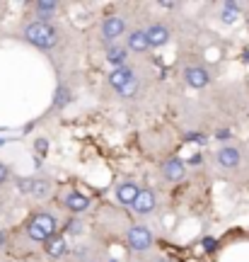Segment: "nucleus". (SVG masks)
Returning <instances> with one entry per match:
<instances>
[{
	"label": "nucleus",
	"mask_w": 249,
	"mask_h": 262,
	"mask_svg": "<svg viewBox=\"0 0 249 262\" xmlns=\"http://www.w3.org/2000/svg\"><path fill=\"white\" fill-rule=\"evenodd\" d=\"M22 37H24V41L32 44V47L41 49V51H51L54 47H58V41H61V32H58V27L51 25V22L32 19L29 25H24Z\"/></svg>",
	"instance_id": "f257e3e1"
},
{
	"label": "nucleus",
	"mask_w": 249,
	"mask_h": 262,
	"mask_svg": "<svg viewBox=\"0 0 249 262\" xmlns=\"http://www.w3.org/2000/svg\"><path fill=\"white\" fill-rule=\"evenodd\" d=\"M56 235H58V221H56V216L48 214V211H39L37 216H32V221L27 224V238L32 243L46 245Z\"/></svg>",
	"instance_id": "f03ea898"
},
{
	"label": "nucleus",
	"mask_w": 249,
	"mask_h": 262,
	"mask_svg": "<svg viewBox=\"0 0 249 262\" xmlns=\"http://www.w3.org/2000/svg\"><path fill=\"white\" fill-rule=\"evenodd\" d=\"M129 34V25H126V17L123 15H109V17L102 22L99 29V39L111 47V44H119V37Z\"/></svg>",
	"instance_id": "7ed1b4c3"
},
{
	"label": "nucleus",
	"mask_w": 249,
	"mask_h": 262,
	"mask_svg": "<svg viewBox=\"0 0 249 262\" xmlns=\"http://www.w3.org/2000/svg\"><path fill=\"white\" fill-rule=\"evenodd\" d=\"M126 243L133 253H148L153 248V233L145 224H133L126 231Z\"/></svg>",
	"instance_id": "20e7f679"
},
{
	"label": "nucleus",
	"mask_w": 249,
	"mask_h": 262,
	"mask_svg": "<svg viewBox=\"0 0 249 262\" xmlns=\"http://www.w3.org/2000/svg\"><path fill=\"white\" fill-rule=\"evenodd\" d=\"M131 209H133V214L138 216V219H145V216H150L157 209V194L148 187L140 189V194L136 196V202H133Z\"/></svg>",
	"instance_id": "39448f33"
},
{
	"label": "nucleus",
	"mask_w": 249,
	"mask_h": 262,
	"mask_svg": "<svg viewBox=\"0 0 249 262\" xmlns=\"http://www.w3.org/2000/svg\"><path fill=\"white\" fill-rule=\"evenodd\" d=\"M182 75H184V83L189 88H194V90H203L211 83V71L206 66H186Z\"/></svg>",
	"instance_id": "423d86ee"
},
{
	"label": "nucleus",
	"mask_w": 249,
	"mask_h": 262,
	"mask_svg": "<svg viewBox=\"0 0 249 262\" xmlns=\"http://www.w3.org/2000/svg\"><path fill=\"white\" fill-rule=\"evenodd\" d=\"M215 163L220 165L222 170H235L240 168L242 163V150L237 146H220L215 150Z\"/></svg>",
	"instance_id": "0eeeda50"
},
{
	"label": "nucleus",
	"mask_w": 249,
	"mask_h": 262,
	"mask_svg": "<svg viewBox=\"0 0 249 262\" xmlns=\"http://www.w3.org/2000/svg\"><path fill=\"white\" fill-rule=\"evenodd\" d=\"M160 172H162V178H165L167 182H182V180L186 178V163L182 158L172 156V158H167L165 163H162Z\"/></svg>",
	"instance_id": "6e6552de"
},
{
	"label": "nucleus",
	"mask_w": 249,
	"mask_h": 262,
	"mask_svg": "<svg viewBox=\"0 0 249 262\" xmlns=\"http://www.w3.org/2000/svg\"><path fill=\"white\" fill-rule=\"evenodd\" d=\"M123 47L129 49V54H145V51H150V41L145 29H131L126 34V44Z\"/></svg>",
	"instance_id": "1a4fd4ad"
},
{
	"label": "nucleus",
	"mask_w": 249,
	"mask_h": 262,
	"mask_svg": "<svg viewBox=\"0 0 249 262\" xmlns=\"http://www.w3.org/2000/svg\"><path fill=\"white\" fill-rule=\"evenodd\" d=\"M140 189L136 182H131V180H126V182H121V185H116V189H114V199L119 202L121 206H133V202H136V196L140 194Z\"/></svg>",
	"instance_id": "9d476101"
},
{
	"label": "nucleus",
	"mask_w": 249,
	"mask_h": 262,
	"mask_svg": "<svg viewBox=\"0 0 249 262\" xmlns=\"http://www.w3.org/2000/svg\"><path fill=\"white\" fill-rule=\"evenodd\" d=\"M145 34H148V41H150V49H162L165 44H169V39H172V32L162 25V22H155V25H150L145 29Z\"/></svg>",
	"instance_id": "9b49d317"
},
{
	"label": "nucleus",
	"mask_w": 249,
	"mask_h": 262,
	"mask_svg": "<svg viewBox=\"0 0 249 262\" xmlns=\"http://www.w3.org/2000/svg\"><path fill=\"white\" fill-rule=\"evenodd\" d=\"M63 204L73 216H80V214H85V211L90 209L92 202H90V196L83 194V192H68L65 199H63Z\"/></svg>",
	"instance_id": "f8f14e48"
},
{
	"label": "nucleus",
	"mask_w": 249,
	"mask_h": 262,
	"mask_svg": "<svg viewBox=\"0 0 249 262\" xmlns=\"http://www.w3.org/2000/svg\"><path fill=\"white\" fill-rule=\"evenodd\" d=\"M58 10H61V5H58L56 0H37V3H34L37 19H41V22H51V17L58 15Z\"/></svg>",
	"instance_id": "ddd939ff"
},
{
	"label": "nucleus",
	"mask_w": 249,
	"mask_h": 262,
	"mask_svg": "<svg viewBox=\"0 0 249 262\" xmlns=\"http://www.w3.org/2000/svg\"><path fill=\"white\" fill-rule=\"evenodd\" d=\"M129 49L123 44H111L107 47V63L114 66V68H121V66H129Z\"/></svg>",
	"instance_id": "4468645a"
},
{
	"label": "nucleus",
	"mask_w": 249,
	"mask_h": 262,
	"mask_svg": "<svg viewBox=\"0 0 249 262\" xmlns=\"http://www.w3.org/2000/svg\"><path fill=\"white\" fill-rule=\"evenodd\" d=\"M133 78H136L133 68H131V66H121V68H114L109 73V85L114 90H119V88H123L126 83H131Z\"/></svg>",
	"instance_id": "2eb2a0df"
},
{
	"label": "nucleus",
	"mask_w": 249,
	"mask_h": 262,
	"mask_svg": "<svg viewBox=\"0 0 249 262\" xmlns=\"http://www.w3.org/2000/svg\"><path fill=\"white\" fill-rule=\"evenodd\" d=\"M237 19H240V3H232V0L222 3V8H220V22L222 25H235Z\"/></svg>",
	"instance_id": "dca6fc26"
},
{
	"label": "nucleus",
	"mask_w": 249,
	"mask_h": 262,
	"mask_svg": "<svg viewBox=\"0 0 249 262\" xmlns=\"http://www.w3.org/2000/svg\"><path fill=\"white\" fill-rule=\"evenodd\" d=\"M46 255L48 257H63L65 250H68V243H65V238L63 235H56V238H51L46 245Z\"/></svg>",
	"instance_id": "f3484780"
},
{
	"label": "nucleus",
	"mask_w": 249,
	"mask_h": 262,
	"mask_svg": "<svg viewBox=\"0 0 249 262\" xmlns=\"http://www.w3.org/2000/svg\"><path fill=\"white\" fill-rule=\"evenodd\" d=\"M29 194L37 196V199L48 196L51 194V182H48L46 178H32V192H29Z\"/></svg>",
	"instance_id": "a211bd4d"
},
{
	"label": "nucleus",
	"mask_w": 249,
	"mask_h": 262,
	"mask_svg": "<svg viewBox=\"0 0 249 262\" xmlns=\"http://www.w3.org/2000/svg\"><path fill=\"white\" fill-rule=\"evenodd\" d=\"M140 88H143V85H140V80H138V78H133L131 83H126L123 88H119V90H116V95H119L121 100H133V97H138Z\"/></svg>",
	"instance_id": "6ab92c4d"
},
{
	"label": "nucleus",
	"mask_w": 249,
	"mask_h": 262,
	"mask_svg": "<svg viewBox=\"0 0 249 262\" xmlns=\"http://www.w3.org/2000/svg\"><path fill=\"white\" fill-rule=\"evenodd\" d=\"M68 102H70V90H68V88H58V90H56L54 104L56 107H65Z\"/></svg>",
	"instance_id": "aec40b11"
},
{
	"label": "nucleus",
	"mask_w": 249,
	"mask_h": 262,
	"mask_svg": "<svg viewBox=\"0 0 249 262\" xmlns=\"http://www.w3.org/2000/svg\"><path fill=\"white\" fill-rule=\"evenodd\" d=\"M17 189L22 194H29L32 192V178H19L17 180Z\"/></svg>",
	"instance_id": "412c9836"
},
{
	"label": "nucleus",
	"mask_w": 249,
	"mask_h": 262,
	"mask_svg": "<svg viewBox=\"0 0 249 262\" xmlns=\"http://www.w3.org/2000/svg\"><path fill=\"white\" fill-rule=\"evenodd\" d=\"M203 250L206 253H215L218 250V241L215 238H203Z\"/></svg>",
	"instance_id": "4be33fe9"
},
{
	"label": "nucleus",
	"mask_w": 249,
	"mask_h": 262,
	"mask_svg": "<svg viewBox=\"0 0 249 262\" xmlns=\"http://www.w3.org/2000/svg\"><path fill=\"white\" fill-rule=\"evenodd\" d=\"M8 180H10V168L5 165V163H3V160H0V187H3Z\"/></svg>",
	"instance_id": "5701e85b"
},
{
	"label": "nucleus",
	"mask_w": 249,
	"mask_h": 262,
	"mask_svg": "<svg viewBox=\"0 0 249 262\" xmlns=\"http://www.w3.org/2000/svg\"><path fill=\"white\" fill-rule=\"evenodd\" d=\"M34 146H37V150L41 153V156H44V153L48 150V141L46 139H37V143H34Z\"/></svg>",
	"instance_id": "b1692460"
},
{
	"label": "nucleus",
	"mask_w": 249,
	"mask_h": 262,
	"mask_svg": "<svg viewBox=\"0 0 249 262\" xmlns=\"http://www.w3.org/2000/svg\"><path fill=\"white\" fill-rule=\"evenodd\" d=\"M215 136H218L220 141H228V139H230V131H228V129H220L218 134H215Z\"/></svg>",
	"instance_id": "393cba45"
},
{
	"label": "nucleus",
	"mask_w": 249,
	"mask_h": 262,
	"mask_svg": "<svg viewBox=\"0 0 249 262\" xmlns=\"http://www.w3.org/2000/svg\"><path fill=\"white\" fill-rule=\"evenodd\" d=\"M68 228H70L68 233H80V226L75 224V221H70V224H68Z\"/></svg>",
	"instance_id": "a878e982"
},
{
	"label": "nucleus",
	"mask_w": 249,
	"mask_h": 262,
	"mask_svg": "<svg viewBox=\"0 0 249 262\" xmlns=\"http://www.w3.org/2000/svg\"><path fill=\"white\" fill-rule=\"evenodd\" d=\"M5 243H8V233H5V231H0V250L5 248Z\"/></svg>",
	"instance_id": "bb28decb"
},
{
	"label": "nucleus",
	"mask_w": 249,
	"mask_h": 262,
	"mask_svg": "<svg viewBox=\"0 0 249 262\" xmlns=\"http://www.w3.org/2000/svg\"><path fill=\"white\" fill-rule=\"evenodd\" d=\"M198 163H201V156H198V153H196L194 158H191V165H198Z\"/></svg>",
	"instance_id": "cd10ccee"
},
{
	"label": "nucleus",
	"mask_w": 249,
	"mask_h": 262,
	"mask_svg": "<svg viewBox=\"0 0 249 262\" xmlns=\"http://www.w3.org/2000/svg\"><path fill=\"white\" fill-rule=\"evenodd\" d=\"M155 262H172V260H169V257H157Z\"/></svg>",
	"instance_id": "c85d7f7f"
},
{
	"label": "nucleus",
	"mask_w": 249,
	"mask_h": 262,
	"mask_svg": "<svg viewBox=\"0 0 249 262\" xmlns=\"http://www.w3.org/2000/svg\"><path fill=\"white\" fill-rule=\"evenodd\" d=\"M85 262H94V260H85Z\"/></svg>",
	"instance_id": "c756f323"
},
{
	"label": "nucleus",
	"mask_w": 249,
	"mask_h": 262,
	"mask_svg": "<svg viewBox=\"0 0 249 262\" xmlns=\"http://www.w3.org/2000/svg\"><path fill=\"white\" fill-rule=\"evenodd\" d=\"M111 262H114V260H111Z\"/></svg>",
	"instance_id": "7c9ffc66"
}]
</instances>
